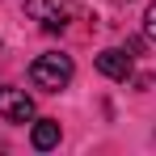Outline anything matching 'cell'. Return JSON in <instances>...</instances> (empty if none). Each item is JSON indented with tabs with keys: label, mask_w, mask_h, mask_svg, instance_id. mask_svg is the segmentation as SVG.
<instances>
[{
	"label": "cell",
	"mask_w": 156,
	"mask_h": 156,
	"mask_svg": "<svg viewBox=\"0 0 156 156\" xmlns=\"http://www.w3.org/2000/svg\"><path fill=\"white\" fill-rule=\"evenodd\" d=\"M72 59L68 55H38L34 63H30V80L38 84V89H47V93H59V89H68L72 84Z\"/></svg>",
	"instance_id": "obj_1"
},
{
	"label": "cell",
	"mask_w": 156,
	"mask_h": 156,
	"mask_svg": "<svg viewBox=\"0 0 156 156\" xmlns=\"http://www.w3.org/2000/svg\"><path fill=\"white\" fill-rule=\"evenodd\" d=\"M26 13L47 30V34H55V30H63L72 21V4H68V0H26Z\"/></svg>",
	"instance_id": "obj_2"
},
{
	"label": "cell",
	"mask_w": 156,
	"mask_h": 156,
	"mask_svg": "<svg viewBox=\"0 0 156 156\" xmlns=\"http://www.w3.org/2000/svg\"><path fill=\"white\" fill-rule=\"evenodd\" d=\"M0 118H4V122H30V118H34V97H30L26 89L4 84V89H0Z\"/></svg>",
	"instance_id": "obj_3"
},
{
	"label": "cell",
	"mask_w": 156,
	"mask_h": 156,
	"mask_svg": "<svg viewBox=\"0 0 156 156\" xmlns=\"http://www.w3.org/2000/svg\"><path fill=\"white\" fill-rule=\"evenodd\" d=\"M97 72L110 76V80H127V76H131V55L118 51V47H110V51L97 55Z\"/></svg>",
	"instance_id": "obj_4"
},
{
	"label": "cell",
	"mask_w": 156,
	"mask_h": 156,
	"mask_svg": "<svg viewBox=\"0 0 156 156\" xmlns=\"http://www.w3.org/2000/svg\"><path fill=\"white\" fill-rule=\"evenodd\" d=\"M30 139H34L38 152H51L55 144H59V122H55V118H38L34 131H30Z\"/></svg>",
	"instance_id": "obj_5"
},
{
	"label": "cell",
	"mask_w": 156,
	"mask_h": 156,
	"mask_svg": "<svg viewBox=\"0 0 156 156\" xmlns=\"http://www.w3.org/2000/svg\"><path fill=\"white\" fill-rule=\"evenodd\" d=\"M144 30H148V38L156 42V0L148 4V13H144Z\"/></svg>",
	"instance_id": "obj_6"
}]
</instances>
